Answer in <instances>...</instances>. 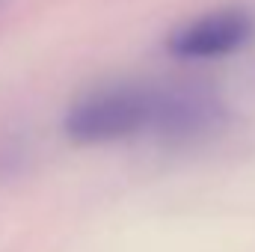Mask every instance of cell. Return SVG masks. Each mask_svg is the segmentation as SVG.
I'll list each match as a JSON object with an SVG mask.
<instances>
[{
	"mask_svg": "<svg viewBox=\"0 0 255 252\" xmlns=\"http://www.w3.org/2000/svg\"><path fill=\"white\" fill-rule=\"evenodd\" d=\"M154 83H101L80 92L63 116V130L74 145H110L151 136Z\"/></svg>",
	"mask_w": 255,
	"mask_h": 252,
	"instance_id": "cell-1",
	"label": "cell"
},
{
	"mask_svg": "<svg viewBox=\"0 0 255 252\" xmlns=\"http://www.w3.org/2000/svg\"><path fill=\"white\" fill-rule=\"evenodd\" d=\"M232 110L217 89L193 80L154 83L151 136L166 145H196L229 127Z\"/></svg>",
	"mask_w": 255,
	"mask_h": 252,
	"instance_id": "cell-2",
	"label": "cell"
},
{
	"mask_svg": "<svg viewBox=\"0 0 255 252\" xmlns=\"http://www.w3.org/2000/svg\"><path fill=\"white\" fill-rule=\"evenodd\" d=\"M255 36V18L244 6H220L205 15H196L175 27L163 51L172 60L181 63H211V60H226L247 48Z\"/></svg>",
	"mask_w": 255,
	"mask_h": 252,
	"instance_id": "cell-3",
	"label": "cell"
}]
</instances>
